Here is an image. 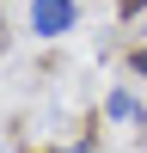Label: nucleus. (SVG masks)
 Here are the masks:
<instances>
[{
  "instance_id": "nucleus-1",
  "label": "nucleus",
  "mask_w": 147,
  "mask_h": 153,
  "mask_svg": "<svg viewBox=\"0 0 147 153\" xmlns=\"http://www.w3.org/2000/svg\"><path fill=\"white\" fill-rule=\"evenodd\" d=\"M74 25V0H31V31L37 37H61Z\"/></svg>"
}]
</instances>
